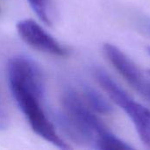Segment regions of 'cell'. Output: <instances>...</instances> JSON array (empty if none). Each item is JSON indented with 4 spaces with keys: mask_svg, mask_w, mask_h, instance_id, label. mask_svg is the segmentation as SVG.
Here are the masks:
<instances>
[{
    "mask_svg": "<svg viewBox=\"0 0 150 150\" xmlns=\"http://www.w3.org/2000/svg\"><path fill=\"white\" fill-rule=\"evenodd\" d=\"M10 87L18 107L26 117L32 129L40 137L55 147L61 149H70L58 135L54 126L46 116L40 105L42 98L19 84L10 83Z\"/></svg>",
    "mask_w": 150,
    "mask_h": 150,
    "instance_id": "6da1fadb",
    "label": "cell"
},
{
    "mask_svg": "<svg viewBox=\"0 0 150 150\" xmlns=\"http://www.w3.org/2000/svg\"><path fill=\"white\" fill-rule=\"evenodd\" d=\"M95 77L110 98L133 121L142 142L150 149V110L135 102L101 69H96Z\"/></svg>",
    "mask_w": 150,
    "mask_h": 150,
    "instance_id": "7a4b0ae2",
    "label": "cell"
},
{
    "mask_svg": "<svg viewBox=\"0 0 150 150\" xmlns=\"http://www.w3.org/2000/svg\"><path fill=\"white\" fill-rule=\"evenodd\" d=\"M62 106L63 112L77 125L89 143H95L97 140L111 133L75 91H68L63 94Z\"/></svg>",
    "mask_w": 150,
    "mask_h": 150,
    "instance_id": "3957f363",
    "label": "cell"
},
{
    "mask_svg": "<svg viewBox=\"0 0 150 150\" xmlns=\"http://www.w3.org/2000/svg\"><path fill=\"white\" fill-rule=\"evenodd\" d=\"M9 83L25 87L34 92L40 98L45 96V79L41 69L31 58L18 55L8 63Z\"/></svg>",
    "mask_w": 150,
    "mask_h": 150,
    "instance_id": "277c9868",
    "label": "cell"
},
{
    "mask_svg": "<svg viewBox=\"0 0 150 150\" xmlns=\"http://www.w3.org/2000/svg\"><path fill=\"white\" fill-rule=\"evenodd\" d=\"M103 51L106 58L122 77L136 91L149 98L150 83L146 81L138 67L118 47L111 43L104 44Z\"/></svg>",
    "mask_w": 150,
    "mask_h": 150,
    "instance_id": "5b68a950",
    "label": "cell"
},
{
    "mask_svg": "<svg viewBox=\"0 0 150 150\" xmlns=\"http://www.w3.org/2000/svg\"><path fill=\"white\" fill-rule=\"evenodd\" d=\"M16 27L22 40L33 47L54 55L66 56L68 54V50L35 21L23 19L18 22Z\"/></svg>",
    "mask_w": 150,
    "mask_h": 150,
    "instance_id": "8992f818",
    "label": "cell"
},
{
    "mask_svg": "<svg viewBox=\"0 0 150 150\" xmlns=\"http://www.w3.org/2000/svg\"><path fill=\"white\" fill-rule=\"evenodd\" d=\"M83 96L85 101L93 111L100 114H111L112 112V106L111 104L93 88L84 86Z\"/></svg>",
    "mask_w": 150,
    "mask_h": 150,
    "instance_id": "52a82bcc",
    "label": "cell"
},
{
    "mask_svg": "<svg viewBox=\"0 0 150 150\" xmlns=\"http://www.w3.org/2000/svg\"><path fill=\"white\" fill-rule=\"evenodd\" d=\"M28 2L39 18L45 24L51 25V18L47 9V0H28Z\"/></svg>",
    "mask_w": 150,
    "mask_h": 150,
    "instance_id": "ba28073f",
    "label": "cell"
},
{
    "mask_svg": "<svg viewBox=\"0 0 150 150\" xmlns=\"http://www.w3.org/2000/svg\"><path fill=\"white\" fill-rule=\"evenodd\" d=\"M9 126V118L6 112L0 107V130H5Z\"/></svg>",
    "mask_w": 150,
    "mask_h": 150,
    "instance_id": "9c48e42d",
    "label": "cell"
},
{
    "mask_svg": "<svg viewBox=\"0 0 150 150\" xmlns=\"http://www.w3.org/2000/svg\"><path fill=\"white\" fill-rule=\"evenodd\" d=\"M144 25H145V29L147 30V32H148V33L150 34V21L145 22Z\"/></svg>",
    "mask_w": 150,
    "mask_h": 150,
    "instance_id": "30bf717a",
    "label": "cell"
},
{
    "mask_svg": "<svg viewBox=\"0 0 150 150\" xmlns=\"http://www.w3.org/2000/svg\"><path fill=\"white\" fill-rule=\"evenodd\" d=\"M148 53H149V54H150V47H148Z\"/></svg>",
    "mask_w": 150,
    "mask_h": 150,
    "instance_id": "8fae6325",
    "label": "cell"
},
{
    "mask_svg": "<svg viewBox=\"0 0 150 150\" xmlns=\"http://www.w3.org/2000/svg\"><path fill=\"white\" fill-rule=\"evenodd\" d=\"M148 73H149V75L150 76V69H149V70H148Z\"/></svg>",
    "mask_w": 150,
    "mask_h": 150,
    "instance_id": "7c38bea8",
    "label": "cell"
},
{
    "mask_svg": "<svg viewBox=\"0 0 150 150\" xmlns=\"http://www.w3.org/2000/svg\"><path fill=\"white\" fill-rule=\"evenodd\" d=\"M149 99H150V95H149Z\"/></svg>",
    "mask_w": 150,
    "mask_h": 150,
    "instance_id": "4fadbf2b",
    "label": "cell"
}]
</instances>
